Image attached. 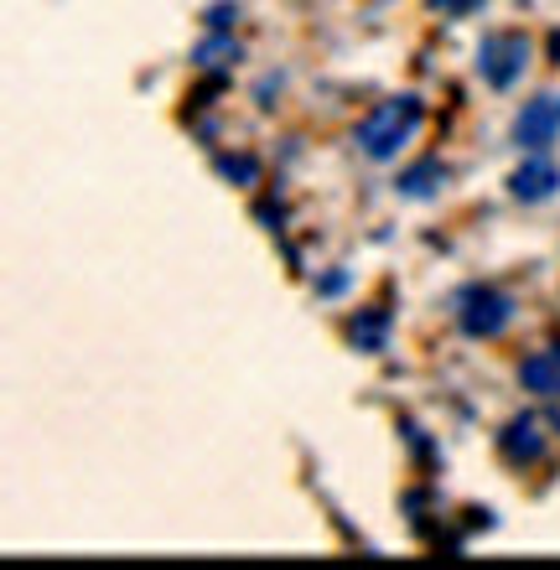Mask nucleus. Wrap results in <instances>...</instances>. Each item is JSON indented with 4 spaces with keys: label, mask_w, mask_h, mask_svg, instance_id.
<instances>
[{
    "label": "nucleus",
    "mask_w": 560,
    "mask_h": 570,
    "mask_svg": "<svg viewBox=\"0 0 560 570\" xmlns=\"http://www.w3.org/2000/svg\"><path fill=\"white\" fill-rule=\"evenodd\" d=\"M218 171H224L228 181H239V187L259 181V161H255V156H218Z\"/></svg>",
    "instance_id": "nucleus-11"
},
{
    "label": "nucleus",
    "mask_w": 560,
    "mask_h": 570,
    "mask_svg": "<svg viewBox=\"0 0 560 570\" xmlns=\"http://www.w3.org/2000/svg\"><path fill=\"white\" fill-rule=\"evenodd\" d=\"M560 136V94L546 89V94H534L530 105L519 109V120H514V140L524 150H550Z\"/></svg>",
    "instance_id": "nucleus-4"
},
{
    "label": "nucleus",
    "mask_w": 560,
    "mask_h": 570,
    "mask_svg": "<svg viewBox=\"0 0 560 570\" xmlns=\"http://www.w3.org/2000/svg\"><path fill=\"white\" fill-rule=\"evenodd\" d=\"M348 337H353V347H364V353H384V343H390V312H384V306L358 312L348 322Z\"/></svg>",
    "instance_id": "nucleus-8"
},
{
    "label": "nucleus",
    "mask_w": 560,
    "mask_h": 570,
    "mask_svg": "<svg viewBox=\"0 0 560 570\" xmlns=\"http://www.w3.org/2000/svg\"><path fill=\"white\" fill-rule=\"evenodd\" d=\"M421 120H425L421 99L415 94H394V99H379L364 120H358V136L353 140H358V150H364L369 161H394L415 140Z\"/></svg>",
    "instance_id": "nucleus-1"
},
{
    "label": "nucleus",
    "mask_w": 560,
    "mask_h": 570,
    "mask_svg": "<svg viewBox=\"0 0 560 570\" xmlns=\"http://www.w3.org/2000/svg\"><path fill=\"white\" fill-rule=\"evenodd\" d=\"M550 62H560V31H550Z\"/></svg>",
    "instance_id": "nucleus-14"
},
{
    "label": "nucleus",
    "mask_w": 560,
    "mask_h": 570,
    "mask_svg": "<svg viewBox=\"0 0 560 570\" xmlns=\"http://www.w3.org/2000/svg\"><path fill=\"white\" fill-rule=\"evenodd\" d=\"M519 384L530 394H540V400H560V343L540 347V353H530L519 363Z\"/></svg>",
    "instance_id": "nucleus-7"
},
{
    "label": "nucleus",
    "mask_w": 560,
    "mask_h": 570,
    "mask_svg": "<svg viewBox=\"0 0 560 570\" xmlns=\"http://www.w3.org/2000/svg\"><path fill=\"white\" fill-rule=\"evenodd\" d=\"M556 187H560V166L550 161L546 150H534L530 161L509 177V193H514L519 203H546V197H556Z\"/></svg>",
    "instance_id": "nucleus-6"
},
{
    "label": "nucleus",
    "mask_w": 560,
    "mask_h": 570,
    "mask_svg": "<svg viewBox=\"0 0 560 570\" xmlns=\"http://www.w3.org/2000/svg\"><path fill=\"white\" fill-rule=\"evenodd\" d=\"M530 58H534V47L524 31H488L483 47H478V73L493 89H514L519 73L530 68Z\"/></svg>",
    "instance_id": "nucleus-2"
},
{
    "label": "nucleus",
    "mask_w": 560,
    "mask_h": 570,
    "mask_svg": "<svg viewBox=\"0 0 560 570\" xmlns=\"http://www.w3.org/2000/svg\"><path fill=\"white\" fill-rule=\"evenodd\" d=\"M197 68H228V62H239V42L234 37H208V42L197 47Z\"/></svg>",
    "instance_id": "nucleus-10"
},
{
    "label": "nucleus",
    "mask_w": 560,
    "mask_h": 570,
    "mask_svg": "<svg viewBox=\"0 0 560 570\" xmlns=\"http://www.w3.org/2000/svg\"><path fill=\"white\" fill-rule=\"evenodd\" d=\"M499 451H503V462H509V466L546 462V451H550L546 421H540V415H514V421L499 431Z\"/></svg>",
    "instance_id": "nucleus-5"
},
{
    "label": "nucleus",
    "mask_w": 560,
    "mask_h": 570,
    "mask_svg": "<svg viewBox=\"0 0 560 570\" xmlns=\"http://www.w3.org/2000/svg\"><path fill=\"white\" fill-rule=\"evenodd\" d=\"M441 181H446V166L441 161H415L410 171H400V193L405 197H431V193H441Z\"/></svg>",
    "instance_id": "nucleus-9"
},
{
    "label": "nucleus",
    "mask_w": 560,
    "mask_h": 570,
    "mask_svg": "<svg viewBox=\"0 0 560 570\" xmlns=\"http://www.w3.org/2000/svg\"><path fill=\"white\" fill-rule=\"evenodd\" d=\"M213 31H228L234 21H239V6H228V0H218V6H208V16H203Z\"/></svg>",
    "instance_id": "nucleus-12"
},
{
    "label": "nucleus",
    "mask_w": 560,
    "mask_h": 570,
    "mask_svg": "<svg viewBox=\"0 0 560 570\" xmlns=\"http://www.w3.org/2000/svg\"><path fill=\"white\" fill-rule=\"evenodd\" d=\"M483 0H431V11H441V16H468V11H478Z\"/></svg>",
    "instance_id": "nucleus-13"
},
{
    "label": "nucleus",
    "mask_w": 560,
    "mask_h": 570,
    "mask_svg": "<svg viewBox=\"0 0 560 570\" xmlns=\"http://www.w3.org/2000/svg\"><path fill=\"white\" fill-rule=\"evenodd\" d=\"M456 322L468 337H499L514 322V301L493 285H468V291H456Z\"/></svg>",
    "instance_id": "nucleus-3"
}]
</instances>
